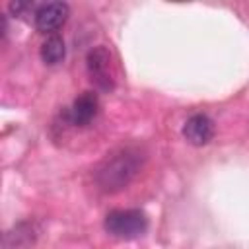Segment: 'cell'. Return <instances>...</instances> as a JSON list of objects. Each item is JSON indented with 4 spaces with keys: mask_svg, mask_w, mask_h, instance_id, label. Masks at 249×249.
<instances>
[{
    "mask_svg": "<svg viewBox=\"0 0 249 249\" xmlns=\"http://www.w3.org/2000/svg\"><path fill=\"white\" fill-rule=\"evenodd\" d=\"M136 156L138 154H134L130 150H124L123 154H117L115 158L107 160L103 169L97 173L99 185L107 191L121 189L123 185H126L138 169V158Z\"/></svg>",
    "mask_w": 249,
    "mask_h": 249,
    "instance_id": "obj_1",
    "label": "cell"
},
{
    "mask_svg": "<svg viewBox=\"0 0 249 249\" xmlns=\"http://www.w3.org/2000/svg\"><path fill=\"white\" fill-rule=\"evenodd\" d=\"M148 228V218L138 208L113 210L105 216V230L119 239H134L140 237Z\"/></svg>",
    "mask_w": 249,
    "mask_h": 249,
    "instance_id": "obj_2",
    "label": "cell"
},
{
    "mask_svg": "<svg viewBox=\"0 0 249 249\" xmlns=\"http://www.w3.org/2000/svg\"><path fill=\"white\" fill-rule=\"evenodd\" d=\"M88 72L91 82L99 89H113L115 88V72H113V58L105 47H95L88 53Z\"/></svg>",
    "mask_w": 249,
    "mask_h": 249,
    "instance_id": "obj_3",
    "label": "cell"
},
{
    "mask_svg": "<svg viewBox=\"0 0 249 249\" xmlns=\"http://www.w3.org/2000/svg\"><path fill=\"white\" fill-rule=\"evenodd\" d=\"M68 14H70V8L64 2H49V4H43L35 12V27L39 31H43V33L56 31L68 19Z\"/></svg>",
    "mask_w": 249,
    "mask_h": 249,
    "instance_id": "obj_4",
    "label": "cell"
},
{
    "mask_svg": "<svg viewBox=\"0 0 249 249\" xmlns=\"http://www.w3.org/2000/svg\"><path fill=\"white\" fill-rule=\"evenodd\" d=\"M183 136L193 146L208 144L212 140V136H214V123H212V119L208 115H204V113L193 115L191 119H187L185 126H183Z\"/></svg>",
    "mask_w": 249,
    "mask_h": 249,
    "instance_id": "obj_5",
    "label": "cell"
},
{
    "mask_svg": "<svg viewBox=\"0 0 249 249\" xmlns=\"http://www.w3.org/2000/svg\"><path fill=\"white\" fill-rule=\"evenodd\" d=\"M97 107H99V101H97V95L93 91L80 93L74 99L72 109H70V121H72V124L84 126V124L91 123V119L97 113Z\"/></svg>",
    "mask_w": 249,
    "mask_h": 249,
    "instance_id": "obj_6",
    "label": "cell"
},
{
    "mask_svg": "<svg viewBox=\"0 0 249 249\" xmlns=\"http://www.w3.org/2000/svg\"><path fill=\"white\" fill-rule=\"evenodd\" d=\"M66 54V47L62 37L51 35L43 45H41V58L45 64H58Z\"/></svg>",
    "mask_w": 249,
    "mask_h": 249,
    "instance_id": "obj_7",
    "label": "cell"
}]
</instances>
